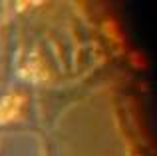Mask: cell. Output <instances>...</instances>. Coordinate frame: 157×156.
Instances as JSON below:
<instances>
[{
  "mask_svg": "<svg viewBox=\"0 0 157 156\" xmlns=\"http://www.w3.org/2000/svg\"><path fill=\"white\" fill-rule=\"evenodd\" d=\"M20 104H22V98L20 96H4L0 100V124L12 120L18 114Z\"/></svg>",
  "mask_w": 157,
  "mask_h": 156,
  "instance_id": "6da1fadb",
  "label": "cell"
},
{
  "mask_svg": "<svg viewBox=\"0 0 157 156\" xmlns=\"http://www.w3.org/2000/svg\"><path fill=\"white\" fill-rule=\"evenodd\" d=\"M24 70H28V72H22V74L26 76L28 80H32V82L46 80V76H48V72H46V66H44V64L40 62V58H36V56L30 60L28 68H24Z\"/></svg>",
  "mask_w": 157,
  "mask_h": 156,
  "instance_id": "7a4b0ae2",
  "label": "cell"
}]
</instances>
